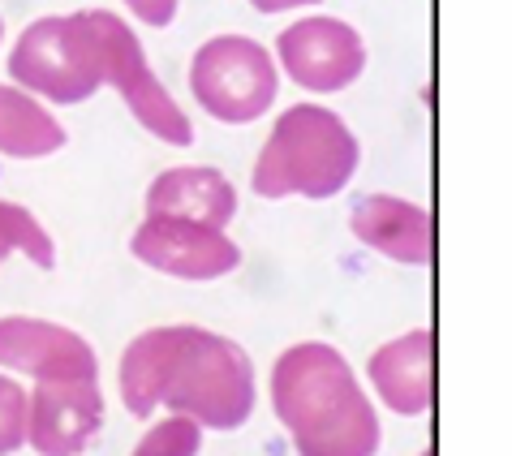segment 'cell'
<instances>
[{
    "instance_id": "cell-1",
    "label": "cell",
    "mask_w": 512,
    "mask_h": 456,
    "mask_svg": "<svg viewBox=\"0 0 512 456\" xmlns=\"http://www.w3.org/2000/svg\"><path fill=\"white\" fill-rule=\"evenodd\" d=\"M117 396L138 422L164 409L186 413L207 435H229L259 409V379L233 336L198 323H160L121 349Z\"/></svg>"
},
{
    "instance_id": "cell-2",
    "label": "cell",
    "mask_w": 512,
    "mask_h": 456,
    "mask_svg": "<svg viewBox=\"0 0 512 456\" xmlns=\"http://www.w3.org/2000/svg\"><path fill=\"white\" fill-rule=\"evenodd\" d=\"M267 401L297 456H379V409L349 358L327 340H297L272 362Z\"/></svg>"
},
{
    "instance_id": "cell-3",
    "label": "cell",
    "mask_w": 512,
    "mask_h": 456,
    "mask_svg": "<svg viewBox=\"0 0 512 456\" xmlns=\"http://www.w3.org/2000/svg\"><path fill=\"white\" fill-rule=\"evenodd\" d=\"M358 168L362 142L349 130V121L315 99H302L284 108L267 130L250 173V190L267 203H280V198L323 203V198L345 194Z\"/></svg>"
},
{
    "instance_id": "cell-4",
    "label": "cell",
    "mask_w": 512,
    "mask_h": 456,
    "mask_svg": "<svg viewBox=\"0 0 512 456\" xmlns=\"http://www.w3.org/2000/svg\"><path fill=\"white\" fill-rule=\"evenodd\" d=\"M9 82L31 91L44 104H87L104 91V69L87 13H44L26 22L9 48Z\"/></svg>"
},
{
    "instance_id": "cell-5",
    "label": "cell",
    "mask_w": 512,
    "mask_h": 456,
    "mask_svg": "<svg viewBox=\"0 0 512 456\" xmlns=\"http://www.w3.org/2000/svg\"><path fill=\"white\" fill-rule=\"evenodd\" d=\"M190 95L220 125H254L276 108L280 69L250 35H211L190 56Z\"/></svg>"
},
{
    "instance_id": "cell-6",
    "label": "cell",
    "mask_w": 512,
    "mask_h": 456,
    "mask_svg": "<svg viewBox=\"0 0 512 456\" xmlns=\"http://www.w3.org/2000/svg\"><path fill=\"white\" fill-rule=\"evenodd\" d=\"M91 22L95 48H99V69H104V87L121 95V104L130 108V117L147 130L151 138L168 142V147H194V121L190 112L177 104V95L164 87V78L155 74L147 48L134 35V26L117 18L108 9H82Z\"/></svg>"
},
{
    "instance_id": "cell-7",
    "label": "cell",
    "mask_w": 512,
    "mask_h": 456,
    "mask_svg": "<svg viewBox=\"0 0 512 456\" xmlns=\"http://www.w3.org/2000/svg\"><path fill=\"white\" fill-rule=\"evenodd\" d=\"M272 61L297 91L340 95L366 74V39L336 13H302L276 35Z\"/></svg>"
},
{
    "instance_id": "cell-8",
    "label": "cell",
    "mask_w": 512,
    "mask_h": 456,
    "mask_svg": "<svg viewBox=\"0 0 512 456\" xmlns=\"http://www.w3.org/2000/svg\"><path fill=\"white\" fill-rule=\"evenodd\" d=\"M130 254L134 263L186 284L224 280L246 263V254L229 237V228H203V224L155 220V216H142V224L130 233Z\"/></svg>"
},
{
    "instance_id": "cell-9",
    "label": "cell",
    "mask_w": 512,
    "mask_h": 456,
    "mask_svg": "<svg viewBox=\"0 0 512 456\" xmlns=\"http://www.w3.org/2000/svg\"><path fill=\"white\" fill-rule=\"evenodd\" d=\"M0 370L31 383L99 379V353L69 323L39 315H0Z\"/></svg>"
},
{
    "instance_id": "cell-10",
    "label": "cell",
    "mask_w": 512,
    "mask_h": 456,
    "mask_svg": "<svg viewBox=\"0 0 512 456\" xmlns=\"http://www.w3.org/2000/svg\"><path fill=\"white\" fill-rule=\"evenodd\" d=\"M104 409L99 379L35 383L26 405V448L35 456H82L104 431Z\"/></svg>"
},
{
    "instance_id": "cell-11",
    "label": "cell",
    "mask_w": 512,
    "mask_h": 456,
    "mask_svg": "<svg viewBox=\"0 0 512 456\" xmlns=\"http://www.w3.org/2000/svg\"><path fill=\"white\" fill-rule=\"evenodd\" d=\"M366 383L388 413L422 418L435 405V332L431 327H409V332L383 340L366 358Z\"/></svg>"
},
{
    "instance_id": "cell-12",
    "label": "cell",
    "mask_w": 512,
    "mask_h": 456,
    "mask_svg": "<svg viewBox=\"0 0 512 456\" xmlns=\"http://www.w3.org/2000/svg\"><path fill=\"white\" fill-rule=\"evenodd\" d=\"M349 233L366 250L401 267H431L435 263V220L431 211L409 203L401 194H362L349 211Z\"/></svg>"
},
{
    "instance_id": "cell-13",
    "label": "cell",
    "mask_w": 512,
    "mask_h": 456,
    "mask_svg": "<svg viewBox=\"0 0 512 456\" xmlns=\"http://www.w3.org/2000/svg\"><path fill=\"white\" fill-rule=\"evenodd\" d=\"M237 207H241V194L229 173L207 168V164H177V168H164V173L147 185L142 216L203 224V228H229Z\"/></svg>"
},
{
    "instance_id": "cell-14",
    "label": "cell",
    "mask_w": 512,
    "mask_h": 456,
    "mask_svg": "<svg viewBox=\"0 0 512 456\" xmlns=\"http://www.w3.org/2000/svg\"><path fill=\"white\" fill-rule=\"evenodd\" d=\"M69 130L31 91L0 82V155L5 160H48L65 151Z\"/></svg>"
},
{
    "instance_id": "cell-15",
    "label": "cell",
    "mask_w": 512,
    "mask_h": 456,
    "mask_svg": "<svg viewBox=\"0 0 512 456\" xmlns=\"http://www.w3.org/2000/svg\"><path fill=\"white\" fill-rule=\"evenodd\" d=\"M22 254L31 259L39 272H52L56 267V241L44 228V220L35 216L31 207L13 203V198H0V263Z\"/></svg>"
},
{
    "instance_id": "cell-16",
    "label": "cell",
    "mask_w": 512,
    "mask_h": 456,
    "mask_svg": "<svg viewBox=\"0 0 512 456\" xmlns=\"http://www.w3.org/2000/svg\"><path fill=\"white\" fill-rule=\"evenodd\" d=\"M203 439H207V431L194 418H186V413H164V418H155L147 431H142L130 456H198L203 452Z\"/></svg>"
},
{
    "instance_id": "cell-17",
    "label": "cell",
    "mask_w": 512,
    "mask_h": 456,
    "mask_svg": "<svg viewBox=\"0 0 512 456\" xmlns=\"http://www.w3.org/2000/svg\"><path fill=\"white\" fill-rule=\"evenodd\" d=\"M26 405H31V388L0 370V456L26 448Z\"/></svg>"
},
{
    "instance_id": "cell-18",
    "label": "cell",
    "mask_w": 512,
    "mask_h": 456,
    "mask_svg": "<svg viewBox=\"0 0 512 456\" xmlns=\"http://www.w3.org/2000/svg\"><path fill=\"white\" fill-rule=\"evenodd\" d=\"M121 5L130 9V18H134V22L151 26V31H164V26H173V22H177L181 0H121Z\"/></svg>"
},
{
    "instance_id": "cell-19",
    "label": "cell",
    "mask_w": 512,
    "mask_h": 456,
    "mask_svg": "<svg viewBox=\"0 0 512 456\" xmlns=\"http://www.w3.org/2000/svg\"><path fill=\"white\" fill-rule=\"evenodd\" d=\"M259 13H293V9H319L323 0H246Z\"/></svg>"
},
{
    "instance_id": "cell-20",
    "label": "cell",
    "mask_w": 512,
    "mask_h": 456,
    "mask_svg": "<svg viewBox=\"0 0 512 456\" xmlns=\"http://www.w3.org/2000/svg\"><path fill=\"white\" fill-rule=\"evenodd\" d=\"M0 44H5V18H0Z\"/></svg>"
},
{
    "instance_id": "cell-21",
    "label": "cell",
    "mask_w": 512,
    "mask_h": 456,
    "mask_svg": "<svg viewBox=\"0 0 512 456\" xmlns=\"http://www.w3.org/2000/svg\"><path fill=\"white\" fill-rule=\"evenodd\" d=\"M418 456H435V448H422V452H418Z\"/></svg>"
}]
</instances>
